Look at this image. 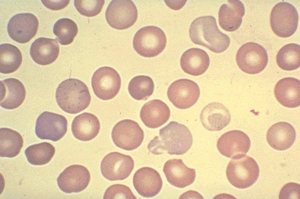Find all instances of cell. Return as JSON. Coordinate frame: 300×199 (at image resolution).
Masks as SVG:
<instances>
[{
	"mask_svg": "<svg viewBox=\"0 0 300 199\" xmlns=\"http://www.w3.org/2000/svg\"><path fill=\"white\" fill-rule=\"evenodd\" d=\"M192 144V136L184 124L172 121L160 129L159 136L154 138L148 146V150L154 154L166 152L172 155L186 152Z\"/></svg>",
	"mask_w": 300,
	"mask_h": 199,
	"instance_id": "obj_1",
	"label": "cell"
},
{
	"mask_svg": "<svg viewBox=\"0 0 300 199\" xmlns=\"http://www.w3.org/2000/svg\"><path fill=\"white\" fill-rule=\"evenodd\" d=\"M189 34L194 44L206 47L215 53L225 51L230 44L229 36L220 30L216 18L212 16L194 19L190 26Z\"/></svg>",
	"mask_w": 300,
	"mask_h": 199,
	"instance_id": "obj_2",
	"label": "cell"
},
{
	"mask_svg": "<svg viewBox=\"0 0 300 199\" xmlns=\"http://www.w3.org/2000/svg\"><path fill=\"white\" fill-rule=\"evenodd\" d=\"M56 99L60 108L70 114L78 113L88 107L91 96L86 85L76 78L62 81L58 86Z\"/></svg>",
	"mask_w": 300,
	"mask_h": 199,
	"instance_id": "obj_3",
	"label": "cell"
},
{
	"mask_svg": "<svg viewBox=\"0 0 300 199\" xmlns=\"http://www.w3.org/2000/svg\"><path fill=\"white\" fill-rule=\"evenodd\" d=\"M260 169L256 161L247 155L232 158L227 166L226 176L230 184L238 188L244 189L257 180Z\"/></svg>",
	"mask_w": 300,
	"mask_h": 199,
	"instance_id": "obj_4",
	"label": "cell"
},
{
	"mask_svg": "<svg viewBox=\"0 0 300 199\" xmlns=\"http://www.w3.org/2000/svg\"><path fill=\"white\" fill-rule=\"evenodd\" d=\"M133 47L140 56L152 58L160 54L165 48L166 37L160 28L149 26L140 28L134 34Z\"/></svg>",
	"mask_w": 300,
	"mask_h": 199,
	"instance_id": "obj_5",
	"label": "cell"
},
{
	"mask_svg": "<svg viewBox=\"0 0 300 199\" xmlns=\"http://www.w3.org/2000/svg\"><path fill=\"white\" fill-rule=\"evenodd\" d=\"M298 15L296 8L288 2H280L272 8L270 24L272 30L278 36L288 38L297 30Z\"/></svg>",
	"mask_w": 300,
	"mask_h": 199,
	"instance_id": "obj_6",
	"label": "cell"
},
{
	"mask_svg": "<svg viewBox=\"0 0 300 199\" xmlns=\"http://www.w3.org/2000/svg\"><path fill=\"white\" fill-rule=\"evenodd\" d=\"M236 62L244 72L251 74L262 72L268 62L266 49L260 44L248 42L242 45L236 54Z\"/></svg>",
	"mask_w": 300,
	"mask_h": 199,
	"instance_id": "obj_7",
	"label": "cell"
},
{
	"mask_svg": "<svg viewBox=\"0 0 300 199\" xmlns=\"http://www.w3.org/2000/svg\"><path fill=\"white\" fill-rule=\"evenodd\" d=\"M121 78L112 67L103 66L96 70L92 78V86L96 96L104 100L115 97L120 91Z\"/></svg>",
	"mask_w": 300,
	"mask_h": 199,
	"instance_id": "obj_8",
	"label": "cell"
},
{
	"mask_svg": "<svg viewBox=\"0 0 300 199\" xmlns=\"http://www.w3.org/2000/svg\"><path fill=\"white\" fill-rule=\"evenodd\" d=\"M138 10L130 0H113L106 11V18L112 28L122 30L132 26L136 21Z\"/></svg>",
	"mask_w": 300,
	"mask_h": 199,
	"instance_id": "obj_9",
	"label": "cell"
},
{
	"mask_svg": "<svg viewBox=\"0 0 300 199\" xmlns=\"http://www.w3.org/2000/svg\"><path fill=\"white\" fill-rule=\"evenodd\" d=\"M112 138L114 144L126 150L139 147L144 138V132L135 121L126 119L116 124L112 130Z\"/></svg>",
	"mask_w": 300,
	"mask_h": 199,
	"instance_id": "obj_10",
	"label": "cell"
},
{
	"mask_svg": "<svg viewBox=\"0 0 300 199\" xmlns=\"http://www.w3.org/2000/svg\"><path fill=\"white\" fill-rule=\"evenodd\" d=\"M68 121L63 116L44 112L37 118L35 132L42 140L56 142L60 140L67 132Z\"/></svg>",
	"mask_w": 300,
	"mask_h": 199,
	"instance_id": "obj_11",
	"label": "cell"
},
{
	"mask_svg": "<svg viewBox=\"0 0 300 199\" xmlns=\"http://www.w3.org/2000/svg\"><path fill=\"white\" fill-rule=\"evenodd\" d=\"M200 95V90L198 84L186 78L174 82L167 91L170 102L180 109H186L194 106L198 100Z\"/></svg>",
	"mask_w": 300,
	"mask_h": 199,
	"instance_id": "obj_12",
	"label": "cell"
},
{
	"mask_svg": "<svg viewBox=\"0 0 300 199\" xmlns=\"http://www.w3.org/2000/svg\"><path fill=\"white\" fill-rule=\"evenodd\" d=\"M134 166V161L130 156L112 152L102 160L100 170L103 176L109 180H124L129 176Z\"/></svg>",
	"mask_w": 300,
	"mask_h": 199,
	"instance_id": "obj_13",
	"label": "cell"
},
{
	"mask_svg": "<svg viewBox=\"0 0 300 199\" xmlns=\"http://www.w3.org/2000/svg\"><path fill=\"white\" fill-rule=\"evenodd\" d=\"M38 27V21L34 14L20 13L10 20L7 30L12 40L20 44H25L35 36Z\"/></svg>",
	"mask_w": 300,
	"mask_h": 199,
	"instance_id": "obj_14",
	"label": "cell"
},
{
	"mask_svg": "<svg viewBox=\"0 0 300 199\" xmlns=\"http://www.w3.org/2000/svg\"><path fill=\"white\" fill-rule=\"evenodd\" d=\"M216 146L223 156L236 158L245 155L249 150L250 140L248 136L240 130L224 133L217 141Z\"/></svg>",
	"mask_w": 300,
	"mask_h": 199,
	"instance_id": "obj_15",
	"label": "cell"
},
{
	"mask_svg": "<svg viewBox=\"0 0 300 199\" xmlns=\"http://www.w3.org/2000/svg\"><path fill=\"white\" fill-rule=\"evenodd\" d=\"M90 175L84 166L74 164L67 167L57 178L60 189L67 194L82 192L89 184Z\"/></svg>",
	"mask_w": 300,
	"mask_h": 199,
	"instance_id": "obj_16",
	"label": "cell"
},
{
	"mask_svg": "<svg viewBox=\"0 0 300 199\" xmlns=\"http://www.w3.org/2000/svg\"><path fill=\"white\" fill-rule=\"evenodd\" d=\"M133 184L139 194L150 198L160 192L162 186V181L156 170L150 167H143L134 173Z\"/></svg>",
	"mask_w": 300,
	"mask_h": 199,
	"instance_id": "obj_17",
	"label": "cell"
},
{
	"mask_svg": "<svg viewBox=\"0 0 300 199\" xmlns=\"http://www.w3.org/2000/svg\"><path fill=\"white\" fill-rule=\"evenodd\" d=\"M163 172L168 182L179 188L190 185L196 178L195 169L188 168L181 159L168 160L164 164Z\"/></svg>",
	"mask_w": 300,
	"mask_h": 199,
	"instance_id": "obj_18",
	"label": "cell"
},
{
	"mask_svg": "<svg viewBox=\"0 0 300 199\" xmlns=\"http://www.w3.org/2000/svg\"><path fill=\"white\" fill-rule=\"evenodd\" d=\"M228 110L222 103L212 102L202 110L200 120L204 127L210 131H220L230 121Z\"/></svg>",
	"mask_w": 300,
	"mask_h": 199,
	"instance_id": "obj_19",
	"label": "cell"
},
{
	"mask_svg": "<svg viewBox=\"0 0 300 199\" xmlns=\"http://www.w3.org/2000/svg\"><path fill=\"white\" fill-rule=\"evenodd\" d=\"M276 100L282 106L288 108H297L300 105V81L287 77L278 80L274 88Z\"/></svg>",
	"mask_w": 300,
	"mask_h": 199,
	"instance_id": "obj_20",
	"label": "cell"
},
{
	"mask_svg": "<svg viewBox=\"0 0 300 199\" xmlns=\"http://www.w3.org/2000/svg\"><path fill=\"white\" fill-rule=\"evenodd\" d=\"M170 111L167 104L160 100H152L146 102L140 111V118L146 126L158 128L169 119Z\"/></svg>",
	"mask_w": 300,
	"mask_h": 199,
	"instance_id": "obj_21",
	"label": "cell"
},
{
	"mask_svg": "<svg viewBox=\"0 0 300 199\" xmlns=\"http://www.w3.org/2000/svg\"><path fill=\"white\" fill-rule=\"evenodd\" d=\"M26 90L18 80L8 78L0 81V106L7 110L19 107L24 102Z\"/></svg>",
	"mask_w": 300,
	"mask_h": 199,
	"instance_id": "obj_22",
	"label": "cell"
},
{
	"mask_svg": "<svg viewBox=\"0 0 300 199\" xmlns=\"http://www.w3.org/2000/svg\"><path fill=\"white\" fill-rule=\"evenodd\" d=\"M296 138L294 128L288 122H280L272 124L268 130L266 140L273 148L284 150L292 146Z\"/></svg>",
	"mask_w": 300,
	"mask_h": 199,
	"instance_id": "obj_23",
	"label": "cell"
},
{
	"mask_svg": "<svg viewBox=\"0 0 300 199\" xmlns=\"http://www.w3.org/2000/svg\"><path fill=\"white\" fill-rule=\"evenodd\" d=\"M245 13L244 4L239 0H228L218 11V23L227 32H234L241 25Z\"/></svg>",
	"mask_w": 300,
	"mask_h": 199,
	"instance_id": "obj_24",
	"label": "cell"
},
{
	"mask_svg": "<svg viewBox=\"0 0 300 199\" xmlns=\"http://www.w3.org/2000/svg\"><path fill=\"white\" fill-rule=\"evenodd\" d=\"M60 46L56 39L41 37L32 44L30 53L38 64L46 66L54 62L58 57Z\"/></svg>",
	"mask_w": 300,
	"mask_h": 199,
	"instance_id": "obj_25",
	"label": "cell"
},
{
	"mask_svg": "<svg viewBox=\"0 0 300 199\" xmlns=\"http://www.w3.org/2000/svg\"><path fill=\"white\" fill-rule=\"evenodd\" d=\"M210 63L208 54L199 48L188 49L183 53L180 60V64L184 72L194 76L204 74Z\"/></svg>",
	"mask_w": 300,
	"mask_h": 199,
	"instance_id": "obj_26",
	"label": "cell"
},
{
	"mask_svg": "<svg viewBox=\"0 0 300 199\" xmlns=\"http://www.w3.org/2000/svg\"><path fill=\"white\" fill-rule=\"evenodd\" d=\"M100 130V122L94 114L84 112L76 116L72 124V132L78 140L84 142L96 138Z\"/></svg>",
	"mask_w": 300,
	"mask_h": 199,
	"instance_id": "obj_27",
	"label": "cell"
},
{
	"mask_svg": "<svg viewBox=\"0 0 300 199\" xmlns=\"http://www.w3.org/2000/svg\"><path fill=\"white\" fill-rule=\"evenodd\" d=\"M23 138L18 132L12 129L0 128V156L14 158L18 156L23 146Z\"/></svg>",
	"mask_w": 300,
	"mask_h": 199,
	"instance_id": "obj_28",
	"label": "cell"
},
{
	"mask_svg": "<svg viewBox=\"0 0 300 199\" xmlns=\"http://www.w3.org/2000/svg\"><path fill=\"white\" fill-rule=\"evenodd\" d=\"M22 54L16 46L10 44L0 45V72L8 74L16 71L22 62Z\"/></svg>",
	"mask_w": 300,
	"mask_h": 199,
	"instance_id": "obj_29",
	"label": "cell"
},
{
	"mask_svg": "<svg viewBox=\"0 0 300 199\" xmlns=\"http://www.w3.org/2000/svg\"><path fill=\"white\" fill-rule=\"evenodd\" d=\"M276 62L282 69L290 71L300 66V46L294 43L283 46L276 55Z\"/></svg>",
	"mask_w": 300,
	"mask_h": 199,
	"instance_id": "obj_30",
	"label": "cell"
},
{
	"mask_svg": "<svg viewBox=\"0 0 300 199\" xmlns=\"http://www.w3.org/2000/svg\"><path fill=\"white\" fill-rule=\"evenodd\" d=\"M55 148L49 142H42L28 146L24 151L28 161L32 164L42 166L50 162L55 154Z\"/></svg>",
	"mask_w": 300,
	"mask_h": 199,
	"instance_id": "obj_31",
	"label": "cell"
},
{
	"mask_svg": "<svg viewBox=\"0 0 300 199\" xmlns=\"http://www.w3.org/2000/svg\"><path fill=\"white\" fill-rule=\"evenodd\" d=\"M154 83L150 76L140 75L134 76L129 82L128 92L136 100H146L153 94Z\"/></svg>",
	"mask_w": 300,
	"mask_h": 199,
	"instance_id": "obj_32",
	"label": "cell"
},
{
	"mask_svg": "<svg viewBox=\"0 0 300 199\" xmlns=\"http://www.w3.org/2000/svg\"><path fill=\"white\" fill-rule=\"evenodd\" d=\"M53 32L56 36V40L62 45L71 44L78 34V28L76 24L72 20L62 18L58 20L54 25Z\"/></svg>",
	"mask_w": 300,
	"mask_h": 199,
	"instance_id": "obj_33",
	"label": "cell"
},
{
	"mask_svg": "<svg viewBox=\"0 0 300 199\" xmlns=\"http://www.w3.org/2000/svg\"><path fill=\"white\" fill-rule=\"evenodd\" d=\"M104 4V0H74V6L78 12L82 16L92 17L98 15Z\"/></svg>",
	"mask_w": 300,
	"mask_h": 199,
	"instance_id": "obj_34",
	"label": "cell"
},
{
	"mask_svg": "<svg viewBox=\"0 0 300 199\" xmlns=\"http://www.w3.org/2000/svg\"><path fill=\"white\" fill-rule=\"evenodd\" d=\"M104 199L124 198L136 199L129 187L124 184H115L109 186L106 190Z\"/></svg>",
	"mask_w": 300,
	"mask_h": 199,
	"instance_id": "obj_35",
	"label": "cell"
},
{
	"mask_svg": "<svg viewBox=\"0 0 300 199\" xmlns=\"http://www.w3.org/2000/svg\"><path fill=\"white\" fill-rule=\"evenodd\" d=\"M300 184L289 182L282 188L279 194V198H300Z\"/></svg>",
	"mask_w": 300,
	"mask_h": 199,
	"instance_id": "obj_36",
	"label": "cell"
},
{
	"mask_svg": "<svg viewBox=\"0 0 300 199\" xmlns=\"http://www.w3.org/2000/svg\"><path fill=\"white\" fill-rule=\"evenodd\" d=\"M43 4L52 10H60L64 8L70 0H41Z\"/></svg>",
	"mask_w": 300,
	"mask_h": 199,
	"instance_id": "obj_37",
	"label": "cell"
}]
</instances>
